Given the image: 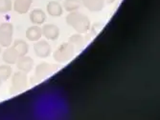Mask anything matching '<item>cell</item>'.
Segmentation results:
<instances>
[{
  "label": "cell",
  "mask_w": 160,
  "mask_h": 120,
  "mask_svg": "<svg viewBox=\"0 0 160 120\" xmlns=\"http://www.w3.org/2000/svg\"><path fill=\"white\" fill-rule=\"evenodd\" d=\"M66 24L70 26L78 34H86L90 30L91 23L85 14L75 11L71 12L65 18Z\"/></svg>",
  "instance_id": "cell-1"
},
{
  "label": "cell",
  "mask_w": 160,
  "mask_h": 120,
  "mask_svg": "<svg viewBox=\"0 0 160 120\" xmlns=\"http://www.w3.org/2000/svg\"><path fill=\"white\" fill-rule=\"evenodd\" d=\"M12 74V68L11 65L8 64L0 65V80L2 82H6L8 79H10Z\"/></svg>",
  "instance_id": "cell-18"
},
{
  "label": "cell",
  "mask_w": 160,
  "mask_h": 120,
  "mask_svg": "<svg viewBox=\"0 0 160 120\" xmlns=\"http://www.w3.org/2000/svg\"><path fill=\"white\" fill-rule=\"evenodd\" d=\"M58 67L56 65L49 64L47 62H41L39 63L35 70L34 76L31 77V84L36 85L42 81L46 80L50 76L57 71Z\"/></svg>",
  "instance_id": "cell-2"
},
{
  "label": "cell",
  "mask_w": 160,
  "mask_h": 120,
  "mask_svg": "<svg viewBox=\"0 0 160 120\" xmlns=\"http://www.w3.org/2000/svg\"><path fill=\"white\" fill-rule=\"evenodd\" d=\"M46 11L50 16L60 17L63 13V7L59 1H55V0H53V1L48 2V4L46 6Z\"/></svg>",
  "instance_id": "cell-13"
},
{
  "label": "cell",
  "mask_w": 160,
  "mask_h": 120,
  "mask_svg": "<svg viewBox=\"0 0 160 120\" xmlns=\"http://www.w3.org/2000/svg\"><path fill=\"white\" fill-rule=\"evenodd\" d=\"M29 18H30V21L34 25L40 26L44 24V22L46 21V13L43 10L36 8L33 11H31L30 14H29Z\"/></svg>",
  "instance_id": "cell-9"
},
{
  "label": "cell",
  "mask_w": 160,
  "mask_h": 120,
  "mask_svg": "<svg viewBox=\"0 0 160 120\" xmlns=\"http://www.w3.org/2000/svg\"><path fill=\"white\" fill-rule=\"evenodd\" d=\"M13 39V26L10 22L0 24V46L7 48L12 46Z\"/></svg>",
  "instance_id": "cell-5"
},
{
  "label": "cell",
  "mask_w": 160,
  "mask_h": 120,
  "mask_svg": "<svg viewBox=\"0 0 160 120\" xmlns=\"http://www.w3.org/2000/svg\"><path fill=\"white\" fill-rule=\"evenodd\" d=\"M76 49L69 41L62 43L60 47L53 53V57L57 63H66L75 56Z\"/></svg>",
  "instance_id": "cell-3"
},
{
  "label": "cell",
  "mask_w": 160,
  "mask_h": 120,
  "mask_svg": "<svg viewBox=\"0 0 160 120\" xmlns=\"http://www.w3.org/2000/svg\"><path fill=\"white\" fill-rule=\"evenodd\" d=\"M33 0H14L12 3V9L18 14H25L30 10Z\"/></svg>",
  "instance_id": "cell-12"
},
{
  "label": "cell",
  "mask_w": 160,
  "mask_h": 120,
  "mask_svg": "<svg viewBox=\"0 0 160 120\" xmlns=\"http://www.w3.org/2000/svg\"><path fill=\"white\" fill-rule=\"evenodd\" d=\"M34 64H35L34 59L30 56H27V55L19 56L17 63H16L18 71L23 72L25 73H29L30 72H32V70L34 68Z\"/></svg>",
  "instance_id": "cell-8"
},
{
  "label": "cell",
  "mask_w": 160,
  "mask_h": 120,
  "mask_svg": "<svg viewBox=\"0 0 160 120\" xmlns=\"http://www.w3.org/2000/svg\"><path fill=\"white\" fill-rule=\"evenodd\" d=\"M1 52H2V47L0 46V54H1Z\"/></svg>",
  "instance_id": "cell-21"
},
{
  "label": "cell",
  "mask_w": 160,
  "mask_h": 120,
  "mask_svg": "<svg viewBox=\"0 0 160 120\" xmlns=\"http://www.w3.org/2000/svg\"><path fill=\"white\" fill-rule=\"evenodd\" d=\"M12 10V0H0V13L5 14Z\"/></svg>",
  "instance_id": "cell-19"
},
{
  "label": "cell",
  "mask_w": 160,
  "mask_h": 120,
  "mask_svg": "<svg viewBox=\"0 0 160 120\" xmlns=\"http://www.w3.org/2000/svg\"><path fill=\"white\" fill-rule=\"evenodd\" d=\"M82 4L91 12H99L105 8L104 0H81Z\"/></svg>",
  "instance_id": "cell-11"
},
{
  "label": "cell",
  "mask_w": 160,
  "mask_h": 120,
  "mask_svg": "<svg viewBox=\"0 0 160 120\" xmlns=\"http://www.w3.org/2000/svg\"><path fill=\"white\" fill-rule=\"evenodd\" d=\"M12 81L10 87V95H18L24 92L28 88V76L23 72H16L12 74Z\"/></svg>",
  "instance_id": "cell-4"
},
{
  "label": "cell",
  "mask_w": 160,
  "mask_h": 120,
  "mask_svg": "<svg viewBox=\"0 0 160 120\" xmlns=\"http://www.w3.org/2000/svg\"><path fill=\"white\" fill-rule=\"evenodd\" d=\"M19 55L18 53V52L12 48V46L7 47L5 49V51L2 53V60L5 64L8 65H13L16 64L18 59Z\"/></svg>",
  "instance_id": "cell-10"
},
{
  "label": "cell",
  "mask_w": 160,
  "mask_h": 120,
  "mask_svg": "<svg viewBox=\"0 0 160 120\" xmlns=\"http://www.w3.org/2000/svg\"><path fill=\"white\" fill-rule=\"evenodd\" d=\"M105 1V4H108V5H110V4H112V3H114L116 0H104Z\"/></svg>",
  "instance_id": "cell-20"
},
{
  "label": "cell",
  "mask_w": 160,
  "mask_h": 120,
  "mask_svg": "<svg viewBox=\"0 0 160 120\" xmlns=\"http://www.w3.org/2000/svg\"><path fill=\"white\" fill-rule=\"evenodd\" d=\"M34 53L36 54V56H38V58H47L50 56V54L52 53V48L51 45L49 44V42L47 40H38L34 43Z\"/></svg>",
  "instance_id": "cell-6"
},
{
  "label": "cell",
  "mask_w": 160,
  "mask_h": 120,
  "mask_svg": "<svg viewBox=\"0 0 160 120\" xmlns=\"http://www.w3.org/2000/svg\"><path fill=\"white\" fill-rule=\"evenodd\" d=\"M26 38L29 41H32V42H36L38 40H39L42 36V32H41V28L38 25H34L29 27L26 30V33H25Z\"/></svg>",
  "instance_id": "cell-14"
},
{
  "label": "cell",
  "mask_w": 160,
  "mask_h": 120,
  "mask_svg": "<svg viewBox=\"0 0 160 120\" xmlns=\"http://www.w3.org/2000/svg\"><path fill=\"white\" fill-rule=\"evenodd\" d=\"M2 83H3V82H2L1 80H0V88H1V86H2Z\"/></svg>",
  "instance_id": "cell-22"
},
{
  "label": "cell",
  "mask_w": 160,
  "mask_h": 120,
  "mask_svg": "<svg viewBox=\"0 0 160 120\" xmlns=\"http://www.w3.org/2000/svg\"><path fill=\"white\" fill-rule=\"evenodd\" d=\"M62 7L63 10L68 12H75L82 7V1L81 0H63Z\"/></svg>",
  "instance_id": "cell-17"
},
{
  "label": "cell",
  "mask_w": 160,
  "mask_h": 120,
  "mask_svg": "<svg viewBox=\"0 0 160 120\" xmlns=\"http://www.w3.org/2000/svg\"><path fill=\"white\" fill-rule=\"evenodd\" d=\"M76 49V52H80L82 51L84 46H85V39L84 37L82 35V34H75L73 35H71L69 40H68Z\"/></svg>",
  "instance_id": "cell-16"
},
{
  "label": "cell",
  "mask_w": 160,
  "mask_h": 120,
  "mask_svg": "<svg viewBox=\"0 0 160 120\" xmlns=\"http://www.w3.org/2000/svg\"><path fill=\"white\" fill-rule=\"evenodd\" d=\"M42 35L46 38V40L55 41L60 37L61 31L60 28L55 24H45L41 28Z\"/></svg>",
  "instance_id": "cell-7"
},
{
  "label": "cell",
  "mask_w": 160,
  "mask_h": 120,
  "mask_svg": "<svg viewBox=\"0 0 160 120\" xmlns=\"http://www.w3.org/2000/svg\"><path fill=\"white\" fill-rule=\"evenodd\" d=\"M12 48L18 52L19 56L27 55L29 53V45L23 39H17L12 41Z\"/></svg>",
  "instance_id": "cell-15"
}]
</instances>
